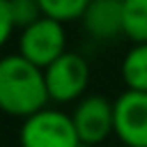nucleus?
Segmentation results:
<instances>
[{"instance_id": "nucleus-12", "label": "nucleus", "mask_w": 147, "mask_h": 147, "mask_svg": "<svg viewBox=\"0 0 147 147\" xmlns=\"http://www.w3.org/2000/svg\"><path fill=\"white\" fill-rule=\"evenodd\" d=\"M14 16H11V7H9V0H0V41L5 44L11 34V28H14Z\"/></svg>"}, {"instance_id": "nucleus-5", "label": "nucleus", "mask_w": 147, "mask_h": 147, "mask_svg": "<svg viewBox=\"0 0 147 147\" xmlns=\"http://www.w3.org/2000/svg\"><path fill=\"white\" fill-rule=\"evenodd\" d=\"M74 124L83 145L101 142L110 131H115V103L101 94L85 96L74 110Z\"/></svg>"}, {"instance_id": "nucleus-11", "label": "nucleus", "mask_w": 147, "mask_h": 147, "mask_svg": "<svg viewBox=\"0 0 147 147\" xmlns=\"http://www.w3.org/2000/svg\"><path fill=\"white\" fill-rule=\"evenodd\" d=\"M9 7H11L14 23L16 25H23V30L30 28L32 23H37L44 16L39 2H34V0H9Z\"/></svg>"}, {"instance_id": "nucleus-3", "label": "nucleus", "mask_w": 147, "mask_h": 147, "mask_svg": "<svg viewBox=\"0 0 147 147\" xmlns=\"http://www.w3.org/2000/svg\"><path fill=\"white\" fill-rule=\"evenodd\" d=\"M64 51V30L62 23L41 16L37 23L23 30L21 34V55L32 62L34 67H51L57 57H62Z\"/></svg>"}, {"instance_id": "nucleus-9", "label": "nucleus", "mask_w": 147, "mask_h": 147, "mask_svg": "<svg viewBox=\"0 0 147 147\" xmlns=\"http://www.w3.org/2000/svg\"><path fill=\"white\" fill-rule=\"evenodd\" d=\"M124 34L147 44V0H124Z\"/></svg>"}, {"instance_id": "nucleus-4", "label": "nucleus", "mask_w": 147, "mask_h": 147, "mask_svg": "<svg viewBox=\"0 0 147 147\" xmlns=\"http://www.w3.org/2000/svg\"><path fill=\"white\" fill-rule=\"evenodd\" d=\"M44 74H46L48 94L55 101H71V99H76L78 94L85 92L87 80H90V67L76 53H64L48 69H44Z\"/></svg>"}, {"instance_id": "nucleus-6", "label": "nucleus", "mask_w": 147, "mask_h": 147, "mask_svg": "<svg viewBox=\"0 0 147 147\" xmlns=\"http://www.w3.org/2000/svg\"><path fill=\"white\" fill-rule=\"evenodd\" d=\"M115 133L129 147H147V92L126 90L117 96Z\"/></svg>"}, {"instance_id": "nucleus-1", "label": "nucleus", "mask_w": 147, "mask_h": 147, "mask_svg": "<svg viewBox=\"0 0 147 147\" xmlns=\"http://www.w3.org/2000/svg\"><path fill=\"white\" fill-rule=\"evenodd\" d=\"M51 99L46 74L23 55H7L0 62V106L9 115L32 117Z\"/></svg>"}, {"instance_id": "nucleus-8", "label": "nucleus", "mask_w": 147, "mask_h": 147, "mask_svg": "<svg viewBox=\"0 0 147 147\" xmlns=\"http://www.w3.org/2000/svg\"><path fill=\"white\" fill-rule=\"evenodd\" d=\"M122 78L133 92H147V44H138L122 62Z\"/></svg>"}, {"instance_id": "nucleus-7", "label": "nucleus", "mask_w": 147, "mask_h": 147, "mask_svg": "<svg viewBox=\"0 0 147 147\" xmlns=\"http://www.w3.org/2000/svg\"><path fill=\"white\" fill-rule=\"evenodd\" d=\"M83 25L96 39H113L124 34V2L122 0H94L90 2Z\"/></svg>"}, {"instance_id": "nucleus-2", "label": "nucleus", "mask_w": 147, "mask_h": 147, "mask_svg": "<svg viewBox=\"0 0 147 147\" xmlns=\"http://www.w3.org/2000/svg\"><path fill=\"white\" fill-rule=\"evenodd\" d=\"M23 147H80L74 117L60 110H41L25 119L21 129Z\"/></svg>"}, {"instance_id": "nucleus-10", "label": "nucleus", "mask_w": 147, "mask_h": 147, "mask_svg": "<svg viewBox=\"0 0 147 147\" xmlns=\"http://www.w3.org/2000/svg\"><path fill=\"white\" fill-rule=\"evenodd\" d=\"M39 7L46 18L64 23V21H74V18L83 21L90 2L87 0H39Z\"/></svg>"}]
</instances>
